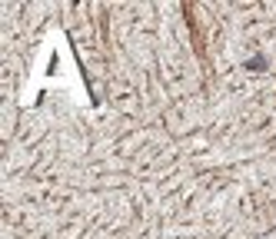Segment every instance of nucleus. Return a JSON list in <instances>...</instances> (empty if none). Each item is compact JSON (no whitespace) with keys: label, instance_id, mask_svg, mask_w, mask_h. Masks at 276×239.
I'll return each instance as SVG.
<instances>
[{"label":"nucleus","instance_id":"nucleus-1","mask_svg":"<svg viewBox=\"0 0 276 239\" xmlns=\"http://www.w3.org/2000/svg\"><path fill=\"white\" fill-rule=\"evenodd\" d=\"M246 70H250V74H263V70H266V56H250V60H246Z\"/></svg>","mask_w":276,"mask_h":239},{"label":"nucleus","instance_id":"nucleus-2","mask_svg":"<svg viewBox=\"0 0 276 239\" xmlns=\"http://www.w3.org/2000/svg\"><path fill=\"white\" fill-rule=\"evenodd\" d=\"M266 239H270V236H266Z\"/></svg>","mask_w":276,"mask_h":239}]
</instances>
